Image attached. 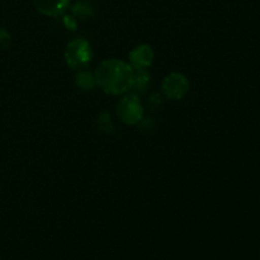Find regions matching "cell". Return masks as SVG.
<instances>
[{
	"mask_svg": "<svg viewBox=\"0 0 260 260\" xmlns=\"http://www.w3.org/2000/svg\"><path fill=\"white\" fill-rule=\"evenodd\" d=\"M134 73V68L129 63L118 58H109L104 60L96 68L94 76L96 86H99L104 93L121 95L132 89Z\"/></svg>",
	"mask_w": 260,
	"mask_h": 260,
	"instance_id": "cell-1",
	"label": "cell"
},
{
	"mask_svg": "<svg viewBox=\"0 0 260 260\" xmlns=\"http://www.w3.org/2000/svg\"><path fill=\"white\" fill-rule=\"evenodd\" d=\"M94 53L90 43L83 38L70 41L65 48V62L75 71L85 70L93 61Z\"/></svg>",
	"mask_w": 260,
	"mask_h": 260,
	"instance_id": "cell-2",
	"label": "cell"
},
{
	"mask_svg": "<svg viewBox=\"0 0 260 260\" xmlns=\"http://www.w3.org/2000/svg\"><path fill=\"white\" fill-rule=\"evenodd\" d=\"M117 114L123 123L128 126H136L144 118V106L139 95L129 93L124 95L116 106Z\"/></svg>",
	"mask_w": 260,
	"mask_h": 260,
	"instance_id": "cell-3",
	"label": "cell"
},
{
	"mask_svg": "<svg viewBox=\"0 0 260 260\" xmlns=\"http://www.w3.org/2000/svg\"><path fill=\"white\" fill-rule=\"evenodd\" d=\"M161 90L167 98L179 101L189 91V81L182 73H170L161 83Z\"/></svg>",
	"mask_w": 260,
	"mask_h": 260,
	"instance_id": "cell-4",
	"label": "cell"
},
{
	"mask_svg": "<svg viewBox=\"0 0 260 260\" xmlns=\"http://www.w3.org/2000/svg\"><path fill=\"white\" fill-rule=\"evenodd\" d=\"M128 58V63L135 69V70H139V69H147L152 65V62H154L155 53L151 46L146 45V43H142V45L136 46V47L129 52Z\"/></svg>",
	"mask_w": 260,
	"mask_h": 260,
	"instance_id": "cell-5",
	"label": "cell"
},
{
	"mask_svg": "<svg viewBox=\"0 0 260 260\" xmlns=\"http://www.w3.org/2000/svg\"><path fill=\"white\" fill-rule=\"evenodd\" d=\"M33 5L46 17H58L70 7L71 0H32Z\"/></svg>",
	"mask_w": 260,
	"mask_h": 260,
	"instance_id": "cell-6",
	"label": "cell"
},
{
	"mask_svg": "<svg viewBox=\"0 0 260 260\" xmlns=\"http://www.w3.org/2000/svg\"><path fill=\"white\" fill-rule=\"evenodd\" d=\"M75 85L78 86L80 90H84V91L94 90L96 86L94 73H90V71H86V70L79 71L78 75L75 76Z\"/></svg>",
	"mask_w": 260,
	"mask_h": 260,
	"instance_id": "cell-7",
	"label": "cell"
},
{
	"mask_svg": "<svg viewBox=\"0 0 260 260\" xmlns=\"http://www.w3.org/2000/svg\"><path fill=\"white\" fill-rule=\"evenodd\" d=\"M135 70V69H134ZM151 75L147 71V69H139L135 70L134 73V85H132V90L135 94L137 93H144L147 89V85L150 83Z\"/></svg>",
	"mask_w": 260,
	"mask_h": 260,
	"instance_id": "cell-8",
	"label": "cell"
},
{
	"mask_svg": "<svg viewBox=\"0 0 260 260\" xmlns=\"http://www.w3.org/2000/svg\"><path fill=\"white\" fill-rule=\"evenodd\" d=\"M71 13H73L74 17L80 18V19H90V18L94 17L93 7L86 4V3H76L71 8Z\"/></svg>",
	"mask_w": 260,
	"mask_h": 260,
	"instance_id": "cell-9",
	"label": "cell"
},
{
	"mask_svg": "<svg viewBox=\"0 0 260 260\" xmlns=\"http://www.w3.org/2000/svg\"><path fill=\"white\" fill-rule=\"evenodd\" d=\"M98 127L99 129L104 132H112L113 131V123H112L111 114L108 112H102L98 117Z\"/></svg>",
	"mask_w": 260,
	"mask_h": 260,
	"instance_id": "cell-10",
	"label": "cell"
},
{
	"mask_svg": "<svg viewBox=\"0 0 260 260\" xmlns=\"http://www.w3.org/2000/svg\"><path fill=\"white\" fill-rule=\"evenodd\" d=\"M12 46V36L5 28H0V48L8 50Z\"/></svg>",
	"mask_w": 260,
	"mask_h": 260,
	"instance_id": "cell-11",
	"label": "cell"
},
{
	"mask_svg": "<svg viewBox=\"0 0 260 260\" xmlns=\"http://www.w3.org/2000/svg\"><path fill=\"white\" fill-rule=\"evenodd\" d=\"M63 22H65V24L68 25V27H70V29H75L76 20H75V18H74V17H65Z\"/></svg>",
	"mask_w": 260,
	"mask_h": 260,
	"instance_id": "cell-12",
	"label": "cell"
}]
</instances>
